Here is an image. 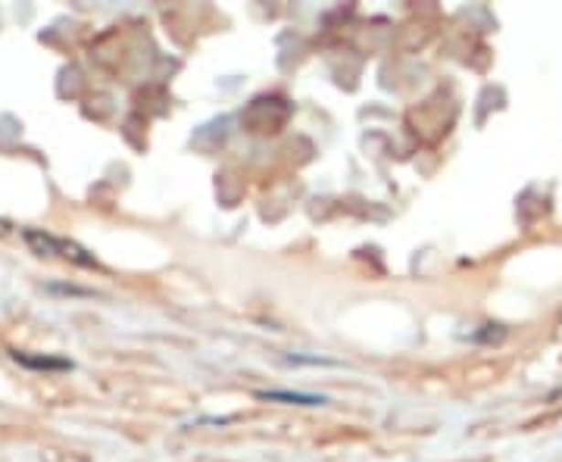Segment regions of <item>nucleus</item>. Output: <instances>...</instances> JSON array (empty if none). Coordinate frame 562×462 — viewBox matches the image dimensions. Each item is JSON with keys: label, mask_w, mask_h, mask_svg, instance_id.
Instances as JSON below:
<instances>
[{"label": "nucleus", "mask_w": 562, "mask_h": 462, "mask_svg": "<svg viewBox=\"0 0 562 462\" xmlns=\"http://www.w3.org/2000/svg\"><path fill=\"white\" fill-rule=\"evenodd\" d=\"M260 400H272V404H291V406H322L328 397L322 394H300V391H257Z\"/></svg>", "instance_id": "obj_1"}, {"label": "nucleus", "mask_w": 562, "mask_h": 462, "mask_svg": "<svg viewBox=\"0 0 562 462\" xmlns=\"http://www.w3.org/2000/svg\"><path fill=\"white\" fill-rule=\"evenodd\" d=\"M16 360L26 362V366H37V369H66L69 366V362H63V360H28V356H22V353H16Z\"/></svg>", "instance_id": "obj_2"}, {"label": "nucleus", "mask_w": 562, "mask_h": 462, "mask_svg": "<svg viewBox=\"0 0 562 462\" xmlns=\"http://www.w3.org/2000/svg\"><path fill=\"white\" fill-rule=\"evenodd\" d=\"M288 362H306V366H334L332 360H319V356H288Z\"/></svg>", "instance_id": "obj_3"}]
</instances>
